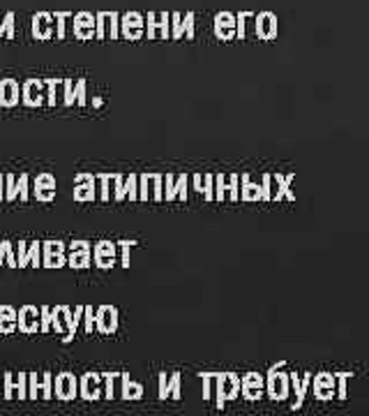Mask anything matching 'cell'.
Returning <instances> with one entry per match:
<instances>
[{
    "mask_svg": "<svg viewBox=\"0 0 369 416\" xmlns=\"http://www.w3.org/2000/svg\"><path fill=\"white\" fill-rule=\"evenodd\" d=\"M14 396H19V400L28 398V372H5L3 374V398L12 400Z\"/></svg>",
    "mask_w": 369,
    "mask_h": 416,
    "instance_id": "6da1fadb",
    "label": "cell"
},
{
    "mask_svg": "<svg viewBox=\"0 0 369 416\" xmlns=\"http://www.w3.org/2000/svg\"><path fill=\"white\" fill-rule=\"evenodd\" d=\"M21 102L26 106H42V104H44L46 102V81H42V79L23 81Z\"/></svg>",
    "mask_w": 369,
    "mask_h": 416,
    "instance_id": "7a4b0ae2",
    "label": "cell"
},
{
    "mask_svg": "<svg viewBox=\"0 0 369 416\" xmlns=\"http://www.w3.org/2000/svg\"><path fill=\"white\" fill-rule=\"evenodd\" d=\"M37 396H42L44 400L54 396V374L44 372L42 377L37 374H28V398L37 400Z\"/></svg>",
    "mask_w": 369,
    "mask_h": 416,
    "instance_id": "3957f363",
    "label": "cell"
},
{
    "mask_svg": "<svg viewBox=\"0 0 369 416\" xmlns=\"http://www.w3.org/2000/svg\"><path fill=\"white\" fill-rule=\"evenodd\" d=\"M65 264V243L61 240H46L42 243V266L46 269H61Z\"/></svg>",
    "mask_w": 369,
    "mask_h": 416,
    "instance_id": "277c9868",
    "label": "cell"
},
{
    "mask_svg": "<svg viewBox=\"0 0 369 416\" xmlns=\"http://www.w3.org/2000/svg\"><path fill=\"white\" fill-rule=\"evenodd\" d=\"M16 326L21 333H37V329L42 331V310H37L35 305H21Z\"/></svg>",
    "mask_w": 369,
    "mask_h": 416,
    "instance_id": "5b68a950",
    "label": "cell"
},
{
    "mask_svg": "<svg viewBox=\"0 0 369 416\" xmlns=\"http://www.w3.org/2000/svg\"><path fill=\"white\" fill-rule=\"evenodd\" d=\"M23 95V86H19L16 79H0V106L5 109H12L21 102Z\"/></svg>",
    "mask_w": 369,
    "mask_h": 416,
    "instance_id": "8992f818",
    "label": "cell"
},
{
    "mask_svg": "<svg viewBox=\"0 0 369 416\" xmlns=\"http://www.w3.org/2000/svg\"><path fill=\"white\" fill-rule=\"evenodd\" d=\"M19 257H16V262H19V269H26V266H42V243H26V240H19Z\"/></svg>",
    "mask_w": 369,
    "mask_h": 416,
    "instance_id": "52a82bcc",
    "label": "cell"
},
{
    "mask_svg": "<svg viewBox=\"0 0 369 416\" xmlns=\"http://www.w3.org/2000/svg\"><path fill=\"white\" fill-rule=\"evenodd\" d=\"M32 37L35 39H51L54 37V14L37 12L32 16Z\"/></svg>",
    "mask_w": 369,
    "mask_h": 416,
    "instance_id": "ba28073f",
    "label": "cell"
},
{
    "mask_svg": "<svg viewBox=\"0 0 369 416\" xmlns=\"http://www.w3.org/2000/svg\"><path fill=\"white\" fill-rule=\"evenodd\" d=\"M32 192H35L37 202H51L56 197V178L51 173H39L32 185Z\"/></svg>",
    "mask_w": 369,
    "mask_h": 416,
    "instance_id": "9c48e42d",
    "label": "cell"
},
{
    "mask_svg": "<svg viewBox=\"0 0 369 416\" xmlns=\"http://www.w3.org/2000/svg\"><path fill=\"white\" fill-rule=\"evenodd\" d=\"M56 396L61 398V400H72L74 396H77V379H74V374L70 372H63L56 377Z\"/></svg>",
    "mask_w": 369,
    "mask_h": 416,
    "instance_id": "30bf717a",
    "label": "cell"
},
{
    "mask_svg": "<svg viewBox=\"0 0 369 416\" xmlns=\"http://www.w3.org/2000/svg\"><path fill=\"white\" fill-rule=\"evenodd\" d=\"M16 322H19V312H16L12 305H0V333H3V336H10V333L19 329Z\"/></svg>",
    "mask_w": 369,
    "mask_h": 416,
    "instance_id": "8fae6325",
    "label": "cell"
},
{
    "mask_svg": "<svg viewBox=\"0 0 369 416\" xmlns=\"http://www.w3.org/2000/svg\"><path fill=\"white\" fill-rule=\"evenodd\" d=\"M92 30H95V21H92V16L81 12L77 14V19H74V35L81 37V39H88L92 37Z\"/></svg>",
    "mask_w": 369,
    "mask_h": 416,
    "instance_id": "7c38bea8",
    "label": "cell"
},
{
    "mask_svg": "<svg viewBox=\"0 0 369 416\" xmlns=\"http://www.w3.org/2000/svg\"><path fill=\"white\" fill-rule=\"evenodd\" d=\"M51 329H56L58 333H63L67 329V333L72 331V317H70V310H67L65 305H58L54 310V324Z\"/></svg>",
    "mask_w": 369,
    "mask_h": 416,
    "instance_id": "4fadbf2b",
    "label": "cell"
},
{
    "mask_svg": "<svg viewBox=\"0 0 369 416\" xmlns=\"http://www.w3.org/2000/svg\"><path fill=\"white\" fill-rule=\"evenodd\" d=\"M88 243H72V257H70V266L72 269H83L88 266Z\"/></svg>",
    "mask_w": 369,
    "mask_h": 416,
    "instance_id": "5bb4252c",
    "label": "cell"
},
{
    "mask_svg": "<svg viewBox=\"0 0 369 416\" xmlns=\"http://www.w3.org/2000/svg\"><path fill=\"white\" fill-rule=\"evenodd\" d=\"M3 264L10 266V269H19V262H16L12 240H0V266H3Z\"/></svg>",
    "mask_w": 369,
    "mask_h": 416,
    "instance_id": "9a60e30c",
    "label": "cell"
},
{
    "mask_svg": "<svg viewBox=\"0 0 369 416\" xmlns=\"http://www.w3.org/2000/svg\"><path fill=\"white\" fill-rule=\"evenodd\" d=\"M79 188L74 190V199H79V202H86V199H92V176H86V173H81L77 176Z\"/></svg>",
    "mask_w": 369,
    "mask_h": 416,
    "instance_id": "2e32d148",
    "label": "cell"
},
{
    "mask_svg": "<svg viewBox=\"0 0 369 416\" xmlns=\"http://www.w3.org/2000/svg\"><path fill=\"white\" fill-rule=\"evenodd\" d=\"M99 329H102L104 333L115 329V312L113 310H108V307H102V310H99Z\"/></svg>",
    "mask_w": 369,
    "mask_h": 416,
    "instance_id": "e0dca14e",
    "label": "cell"
},
{
    "mask_svg": "<svg viewBox=\"0 0 369 416\" xmlns=\"http://www.w3.org/2000/svg\"><path fill=\"white\" fill-rule=\"evenodd\" d=\"M81 389H83V398H97L99 396V386H97V377H92V374H86L81 381Z\"/></svg>",
    "mask_w": 369,
    "mask_h": 416,
    "instance_id": "ac0fdd59",
    "label": "cell"
},
{
    "mask_svg": "<svg viewBox=\"0 0 369 416\" xmlns=\"http://www.w3.org/2000/svg\"><path fill=\"white\" fill-rule=\"evenodd\" d=\"M16 195H19L21 202H28V197H30V176L28 173H21V176L16 178Z\"/></svg>",
    "mask_w": 369,
    "mask_h": 416,
    "instance_id": "d6986e66",
    "label": "cell"
},
{
    "mask_svg": "<svg viewBox=\"0 0 369 416\" xmlns=\"http://www.w3.org/2000/svg\"><path fill=\"white\" fill-rule=\"evenodd\" d=\"M99 30H97V35L99 37H104V30H111V35H115V14H99Z\"/></svg>",
    "mask_w": 369,
    "mask_h": 416,
    "instance_id": "ffe728a7",
    "label": "cell"
},
{
    "mask_svg": "<svg viewBox=\"0 0 369 416\" xmlns=\"http://www.w3.org/2000/svg\"><path fill=\"white\" fill-rule=\"evenodd\" d=\"M19 197L16 195V176L14 173H5V199L7 202H14Z\"/></svg>",
    "mask_w": 369,
    "mask_h": 416,
    "instance_id": "44dd1931",
    "label": "cell"
},
{
    "mask_svg": "<svg viewBox=\"0 0 369 416\" xmlns=\"http://www.w3.org/2000/svg\"><path fill=\"white\" fill-rule=\"evenodd\" d=\"M108 257L113 259V247L108 243H99V247H97V264L99 266H108Z\"/></svg>",
    "mask_w": 369,
    "mask_h": 416,
    "instance_id": "7402d4cb",
    "label": "cell"
},
{
    "mask_svg": "<svg viewBox=\"0 0 369 416\" xmlns=\"http://www.w3.org/2000/svg\"><path fill=\"white\" fill-rule=\"evenodd\" d=\"M139 23H141V19H139L137 14L125 16V32H127V35H132V37H137L139 35Z\"/></svg>",
    "mask_w": 369,
    "mask_h": 416,
    "instance_id": "603a6c76",
    "label": "cell"
},
{
    "mask_svg": "<svg viewBox=\"0 0 369 416\" xmlns=\"http://www.w3.org/2000/svg\"><path fill=\"white\" fill-rule=\"evenodd\" d=\"M42 310V331L49 333L51 331V324H54V310L51 307H39Z\"/></svg>",
    "mask_w": 369,
    "mask_h": 416,
    "instance_id": "cb8c5ba5",
    "label": "cell"
},
{
    "mask_svg": "<svg viewBox=\"0 0 369 416\" xmlns=\"http://www.w3.org/2000/svg\"><path fill=\"white\" fill-rule=\"evenodd\" d=\"M74 99H77V88H74V83H72L70 79H67V81H65V104L72 106Z\"/></svg>",
    "mask_w": 369,
    "mask_h": 416,
    "instance_id": "d4e9b609",
    "label": "cell"
},
{
    "mask_svg": "<svg viewBox=\"0 0 369 416\" xmlns=\"http://www.w3.org/2000/svg\"><path fill=\"white\" fill-rule=\"evenodd\" d=\"M46 81V104H56V86H58V79H44Z\"/></svg>",
    "mask_w": 369,
    "mask_h": 416,
    "instance_id": "484cf974",
    "label": "cell"
},
{
    "mask_svg": "<svg viewBox=\"0 0 369 416\" xmlns=\"http://www.w3.org/2000/svg\"><path fill=\"white\" fill-rule=\"evenodd\" d=\"M54 19H56V35L63 39L65 37V23L63 21L67 19V12H56Z\"/></svg>",
    "mask_w": 369,
    "mask_h": 416,
    "instance_id": "4316f807",
    "label": "cell"
},
{
    "mask_svg": "<svg viewBox=\"0 0 369 416\" xmlns=\"http://www.w3.org/2000/svg\"><path fill=\"white\" fill-rule=\"evenodd\" d=\"M5 37L12 39L14 37V12L5 14Z\"/></svg>",
    "mask_w": 369,
    "mask_h": 416,
    "instance_id": "83f0119b",
    "label": "cell"
},
{
    "mask_svg": "<svg viewBox=\"0 0 369 416\" xmlns=\"http://www.w3.org/2000/svg\"><path fill=\"white\" fill-rule=\"evenodd\" d=\"M125 396H132V398H137L139 396V386H134V384H130V381H127V384H125Z\"/></svg>",
    "mask_w": 369,
    "mask_h": 416,
    "instance_id": "f1b7e54d",
    "label": "cell"
},
{
    "mask_svg": "<svg viewBox=\"0 0 369 416\" xmlns=\"http://www.w3.org/2000/svg\"><path fill=\"white\" fill-rule=\"evenodd\" d=\"M5 199V173H0V202Z\"/></svg>",
    "mask_w": 369,
    "mask_h": 416,
    "instance_id": "f546056e",
    "label": "cell"
},
{
    "mask_svg": "<svg viewBox=\"0 0 369 416\" xmlns=\"http://www.w3.org/2000/svg\"><path fill=\"white\" fill-rule=\"evenodd\" d=\"M0 37H5V16H0Z\"/></svg>",
    "mask_w": 369,
    "mask_h": 416,
    "instance_id": "4dcf8cb0",
    "label": "cell"
},
{
    "mask_svg": "<svg viewBox=\"0 0 369 416\" xmlns=\"http://www.w3.org/2000/svg\"><path fill=\"white\" fill-rule=\"evenodd\" d=\"M0 384H3V379H0ZM0 393H3V389H0Z\"/></svg>",
    "mask_w": 369,
    "mask_h": 416,
    "instance_id": "1f68e13d",
    "label": "cell"
}]
</instances>
